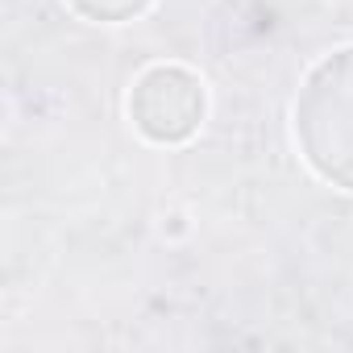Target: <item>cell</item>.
<instances>
[{
    "instance_id": "6da1fadb",
    "label": "cell",
    "mask_w": 353,
    "mask_h": 353,
    "mask_svg": "<svg viewBox=\"0 0 353 353\" xmlns=\"http://www.w3.org/2000/svg\"><path fill=\"white\" fill-rule=\"evenodd\" d=\"M291 133L316 179L353 192V42L307 67L291 104Z\"/></svg>"
},
{
    "instance_id": "7a4b0ae2",
    "label": "cell",
    "mask_w": 353,
    "mask_h": 353,
    "mask_svg": "<svg viewBox=\"0 0 353 353\" xmlns=\"http://www.w3.org/2000/svg\"><path fill=\"white\" fill-rule=\"evenodd\" d=\"M125 112L137 137H145L150 145H183L208 117V88L200 71L183 63H150L129 83Z\"/></svg>"
},
{
    "instance_id": "3957f363",
    "label": "cell",
    "mask_w": 353,
    "mask_h": 353,
    "mask_svg": "<svg viewBox=\"0 0 353 353\" xmlns=\"http://www.w3.org/2000/svg\"><path fill=\"white\" fill-rule=\"evenodd\" d=\"M154 0H67V9L79 17V21H92V26H125V21H137Z\"/></svg>"
}]
</instances>
